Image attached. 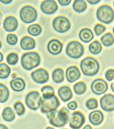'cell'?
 <instances>
[{
  "mask_svg": "<svg viewBox=\"0 0 114 129\" xmlns=\"http://www.w3.org/2000/svg\"><path fill=\"white\" fill-rule=\"evenodd\" d=\"M58 94L63 102H68L72 97V90L67 86H63L60 87V89L58 90Z\"/></svg>",
  "mask_w": 114,
  "mask_h": 129,
  "instance_id": "20",
  "label": "cell"
},
{
  "mask_svg": "<svg viewBox=\"0 0 114 129\" xmlns=\"http://www.w3.org/2000/svg\"><path fill=\"white\" fill-rule=\"evenodd\" d=\"M106 30V27L103 24H97L94 26V32L97 36H100Z\"/></svg>",
  "mask_w": 114,
  "mask_h": 129,
  "instance_id": "36",
  "label": "cell"
},
{
  "mask_svg": "<svg viewBox=\"0 0 114 129\" xmlns=\"http://www.w3.org/2000/svg\"><path fill=\"white\" fill-rule=\"evenodd\" d=\"M111 90H112V91L114 93V81L111 84Z\"/></svg>",
  "mask_w": 114,
  "mask_h": 129,
  "instance_id": "45",
  "label": "cell"
},
{
  "mask_svg": "<svg viewBox=\"0 0 114 129\" xmlns=\"http://www.w3.org/2000/svg\"><path fill=\"white\" fill-rule=\"evenodd\" d=\"M1 2L3 4H9L12 2V0H1Z\"/></svg>",
  "mask_w": 114,
  "mask_h": 129,
  "instance_id": "42",
  "label": "cell"
},
{
  "mask_svg": "<svg viewBox=\"0 0 114 129\" xmlns=\"http://www.w3.org/2000/svg\"><path fill=\"white\" fill-rule=\"evenodd\" d=\"M112 33H113V35H114V27H113V29H112Z\"/></svg>",
  "mask_w": 114,
  "mask_h": 129,
  "instance_id": "48",
  "label": "cell"
},
{
  "mask_svg": "<svg viewBox=\"0 0 114 129\" xmlns=\"http://www.w3.org/2000/svg\"><path fill=\"white\" fill-rule=\"evenodd\" d=\"M60 103L57 96L55 95L49 98H43L41 103L40 111L42 113L47 114L49 112L56 110L57 108L60 106Z\"/></svg>",
  "mask_w": 114,
  "mask_h": 129,
  "instance_id": "6",
  "label": "cell"
},
{
  "mask_svg": "<svg viewBox=\"0 0 114 129\" xmlns=\"http://www.w3.org/2000/svg\"><path fill=\"white\" fill-rule=\"evenodd\" d=\"M41 96L37 91H31L28 93L25 97V103L27 106L34 111L37 110L41 106Z\"/></svg>",
  "mask_w": 114,
  "mask_h": 129,
  "instance_id": "7",
  "label": "cell"
},
{
  "mask_svg": "<svg viewBox=\"0 0 114 129\" xmlns=\"http://www.w3.org/2000/svg\"><path fill=\"white\" fill-rule=\"evenodd\" d=\"M105 77L108 81H112L114 80V69H109L105 74Z\"/></svg>",
  "mask_w": 114,
  "mask_h": 129,
  "instance_id": "38",
  "label": "cell"
},
{
  "mask_svg": "<svg viewBox=\"0 0 114 129\" xmlns=\"http://www.w3.org/2000/svg\"><path fill=\"white\" fill-rule=\"evenodd\" d=\"M63 43L60 40L53 39L48 43L47 50L50 54L56 55H59L60 53H61V52L63 50Z\"/></svg>",
  "mask_w": 114,
  "mask_h": 129,
  "instance_id": "15",
  "label": "cell"
},
{
  "mask_svg": "<svg viewBox=\"0 0 114 129\" xmlns=\"http://www.w3.org/2000/svg\"><path fill=\"white\" fill-rule=\"evenodd\" d=\"M40 9L46 15H52L58 10V6L54 0H45L40 4Z\"/></svg>",
  "mask_w": 114,
  "mask_h": 129,
  "instance_id": "14",
  "label": "cell"
},
{
  "mask_svg": "<svg viewBox=\"0 0 114 129\" xmlns=\"http://www.w3.org/2000/svg\"><path fill=\"white\" fill-rule=\"evenodd\" d=\"M67 106L70 110H75L78 107V104L75 101H71L68 103Z\"/></svg>",
  "mask_w": 114,
  "mask_h": 129,
  "instance_id": "39",
  "label": "cell"
},
{
  "mask_svg": "<svg viewBox=\"0 0 114 129\" xmlns=\"http://www.w3.org/2000/svg\"><path fill=\"white\" fill-rule=\"evenodd\" d=\"M31 78L37 84H44L49 80V73L44 69H38L31 73Z\"/></svg>",
  "mask_w": 114,
  "mask_h": 129,
  "instance_id": "13",
  "label": "cell"
},
{
  "mask_svg": "<svg viewBox=\"0 0 114 129\" xmlns=\"http://www.w3.org/2000/svg\"><path fill=\"white\" fill-rule=\"evenodd\" d=\"M21 64L23 69L27 71H31L40 66V57L36 52H25L21 56Z\"/></svg>",
  "mask_w": 114,
  "mask_h": 129,
  "instance_id": "2",
  "label": "cell"
},
{
  "mask_svg": "<svg viewBox=\"0 0 114 129\" xmlns=\"http://www.w3.org/2000/svg\"><path fill=\"white\" fill-rule=\"evenodd\" d=\"M41 92L43 93V98H49V97H52V96L55 95L54 89L49 85L43 87L41 88Z\"/></svg>",
  "mask_w": 114,
  "mask_h": 129,
  "instance_id": "32",
  "label": "cell"
},
{
  "mask_svg": "<svg viewBox=\"0 0 114 129\" xmlns=\"http://www.w3.org/2000/svg\"><path fill=\"white\" fill-rule=\"evenodd\" d=\"M113 6H114V1H113Z\"/></svg>",
  "mask_w": 114,
  "mask_h": 129,
  "instance_id": "49",
  "label": "cell"
},
{
  "mask_svg": "<svg viewBox=\"0 0 114 129\" xmlns=\"http://www.w3.org/2000/svg\"><path fill=\"white\" fill-rule=\"evenodd\" d=\"M97 18L100 22L109 24L114 19V11L109 6H101L97 10Z\"/></svg>",
  "mask_w": 114,
  "mask_h": 129,
  "instance_id": "4",
  "label": "cell"
},
{
  "mask_svg": "<svg viewBox=\"0 0 114 129\" xmlns=\"http://www.w3.org/2000/svg\"><path fill=\"white\" fill-rule=\"evenodd\" d=\"M79 38L84 43H89L93 40L94 34L91 30L88 28H84L79 33Z\"/></svg>",
  "mask_w": 114,
  "mask_h": 129,
  "instance_id": "22",
  "label": "cell"
},
{
  "mask_svg": "<svg viewBox=\"0 0 114 129\" xmlns=\"http://www.w3.org/2000/svg\"><path fill=\"white\" fill-rule=\"evenodd\" d=\"M85 122V117L81 112H74L69 118V126L72 129H80Z\"/></svg>",
  "mask_w": 114,
  "mask_h": 129,
  "instance_id": "10",
  "label": "cell"
},
{
  "mask_svg": "<svg viewBox=\"0 0 114 129\" xmlns=\"http://www.w3.org/2000/svg\"><path fill=\"white\" fill-rule=\"evenodd\" d=\"M2 116H3V119L8 122L14 121L15 118V112L12 110V109L11 107H6L3 111Z\"/></svg>",
  "mask_w": 114,
  "mask_h": 129,
  "instance_id": "24",
  "label": "cell"
},
{
  "mask_svg": "<svg viewBox=\"0 0 114 129\" xmlns=\"http://www.w3.org/2000/svg\"><path fill=\"white\" fill-rule=\"evenodd\" d=\"M47 118L49 121V124L54 127H61L65 126L70 118L69 111L67 108L63 107L60 110H55L46 114Z\"/></svg>",
  "mask_w": 114,
  "mask_h": 129,
  "instance_id": "1",
  "label": "cell"
},
{
  "mask_svg": "<svg viewBox=\"0 0 114 129\" xmlns=\"http://www.w3.org/2000/svg\"><path fill=\"white\" fill-rule=\"evenodd\" d=\"M6 40H7V43L9 45H15L18 43V37H17L16 35L11 34L7 35Z\"/></svg>",
  "mask_w": 114,
  "mask_h": 129,
  "instance_id": "37",
  "label": "cell"
},
{
  "mask_svg": "<svg viewBox=\"0 0 114 129\" xmlns=\"http://www.w3.org/2000/svg\"><path fill=\"white\" fill-rule=\"evenodd\" d=\"M88 48H89V51L91 52V53H92L94 55H97L102 51V45L97 40L92 42L89 45Z\"/></svg>",
  "mask_w": 114,
  "mask_h": 129,
  "instance_id": "28",
  "label": "cell"
},
{
  "mask_svg": "<svg viewBox=\"0 0 114 129\" xmlns=\"http://www.w3.org/2000/svg\"><path fill=\"white\" fill-rule=\"evenodd\" d=\"M20 45L21 49L24 50H31L35 48L36 43L34 38L31 37H24L21 40Z\"/></svg>",
  "mask_w": 114,
  "mask_h": 129,
  "instance_id": "19",
  "label": "cell"
},
{
  "mask_svg": "<svg viewBox=\"0 0 114 129\" xmlns=\"http://www.w3.org/2000/svg\"><path fill=\"white\" fill-rule=\"evenodd\" d=\"M101 43L105 46H110L114 43V37L111 33H106L100 38Z\"/></svg>",
  "mask_w": 114,
  "mask_h": 129,
  "instance_id": "26",
  "label": "cell"
},
{
  "mask_svg": "<svg viewBox=\"0 0 114 129\" xmlns=\"http://www.w3.org/2000/svg\"><path fill=\"white\" fill-rule=\"evenodd\" d=\"M9 97V90L7 87L3 84H0V102L3 103L8 100Z\"/></svg>",
  "mask_w": 114,
  "mask_h": 129,
  "instance_id": "27",
  "label": "cell"
},
{
  "mask_svg": "<svg viewBox=\"0 0 114 129\" xmlns=\"http://www.w3.org/2000/svg\"><path fill=\"white\" fill-rule=\"evenodd\" d=\"M52 81L55 83L60 84L62 83L64 79H65V76H64V71L62 69H55L52 74Z\"/></svg>",
  "mask_w": 114,
  "mask_h": 129,
  "instance_id": "23",
  "label": "cell"
},
{
  "mask_svg": "<svg viewBox=\"0 0 114 129\" xmlns=\"http://www.w3.org/2000/svg\"><path fill=\"white\" fill-rule=\"evenodd\" d=\"M7 62L11 66H15L18 61V55L15 52H11L7 56Z\"/></svg>",
  "mask_w": 114,
  "mask_h": 129,
  "instance_id": "33",
  "label": "cell"
},
{
  "mask_svg": "<svg viewBox=\"0 0 114 129\" xmlns=\"http://www.w3.org/2000/svg\"><path fill=\"white\" fill-rule=\"evenodd\" d=\"M82 73L86 76H94L97 74L100 69L99 62L92 57L84 58L80 64Z\"/></svg>",
  "mask_w": 114,
  "mask_h": 129,
  "instance_id": "3",
  "label": "cell"
},
{
  "mask_svg": "<svg viewBox=\"0 0 114 129\" xmlns=\"http://www.w3.org/2000/svg\"><path fill=\"white\" fill-rule=\"evenodd\" d=\"M0 56H1V58H0V61H3V54L2 53H0Z\"/></svg>",
  "mask_w": 114,
  "mask_h": 129,
  "instance_id": "46",
  "label": "cell"
},
{
  "mask_svg": "<svg viewBox=\"0 0 114 129\" xmlns=\"http://www.w3.org/2000/svg\"><path fill=\"white\" fill-rule=\"evenodd\" d=\"M87 2H88V3L91 4V5H95L97 4L100 2V0H88Z\"/></svg>",
  "mask_w": 114,
  "mask_h": 129,
  "instance_id": "41",
  "label": "cell"
},
{
  "mask_svg": "<svg viewBox=\"0 0 114 129\" xmlns=\"http://www.w3.org/2000/svg\"><path fill=\"white\" fill-rule=\"evenodd\" d=\"M82 129H93L92 128V127L91 126V125H89V124H87V125H85Z\"/></svg>",
  "mask_w": 114,
  "mask_h": 129,
  "instance_id": "43",
  "label": "cell"
},
{
  "mask_svg": "<svg viewBox=\"0 0 114 129\" xmlns=\"http://www.w3.org/2000/svg\"><path fill=\"white\" fill-rule=\"evenodd\" d=\"M72 1L71 0H58V3L63 6H69L70 4Z\"/></svg>",
  "mask_w": 114,
  "mask_h": 129,
  "instance_id": "40",
  "label": "cell"
},
{
  "mask_svg": "<svg viewBox=\"0 0 114 129\" xmlns=\"http://www.w3.org/2000/svg\"><path fill=\"white\" fill-rule=\"evenodd\" d=\"M66 79L69 82L72 83L77 80H78L81 77V72L77 66H70L66 69Z\"/></svg>",
  "mask_w": 114,
  "mask_h": 129,
  "instance_id": "17",
  "label": "cell"
},
{
  "mask_svg": "<svg viewBox=\"0 0 114 129\" xmlns=\"http://www.w3.org/2000/svg\"><path fill=\"white\" fill-rule=\"evenodd\" d=\"M73 9L78 13H81L87 9V3L84 0H75L73 3Z\"/></svg>",
  "mask_w": 114,
  "mask_h": 129,
  "instance_id": "25",
  "label": "cell"
},
{
  "mask_svg": "<svg viewBox=\"0 0 114 129\" xmlns=\"http://www.w3.org/2000/svg\"><path fill=\"white\" fill-rule=\"evenodd\" d=\"M0 129H9L6 125L3 124H0Z\"/></svg>",
  "mask_w": 114,
  "mask_h": 129,
  "instance_id": "44",
  "label": "cell"
},
{
  "mask_svg": "<svg viewBox=\"0 0 114 129\" xmlns=\"http://www.w3.org/2000/svg\"><path fill=\"white\" fill-rule=\"evenodd\" d=\"M14 108H15V110L17 113V115L19 116L23 115L25 112V108H24V105L22 104V103H21V102L15 103L14 105Z\"/></svg>",
  "mask_w": 114,
  "mask_h": 129,
  "instance_id": "34",
  "label": "cell"
},
{
  "mask_svg": "<svg viewBox=\"0 0 114 129\" xmlns=\"http://www.w3.org/2000/svg\"><path fill=\"white\" fill-rule=\"evenodd\" d=\"M27 32L30 35L34 36V37H37L39 36L41 32H42V27H40V25L35 24H31L27 28Z\"/></svg>",
  "mask_w": 114,
  "mask_h": 129,
  "instance_id": "31",
  "label": "cell"
},
{
  "mask_svg": "<svg viewBox=\"0 0 114 129\" xmlns=\"http://www.w3.org/2000/svg\"><path fill=\"white\" fill-rule=\"evenodd\" d=\"M98 106V103H97V100L94 98H91L89 99L87 102H86V107L90 109V110H92V109H97Z\"/></svg>",
  "mask_w": 114,
  "mask_h": 129,
  "instance_id": "35",
  "label": "cell"
},
{
  "mask_svg": "<svg viewBox=\"0 0 114 129\" xmlns=\"http://www.w3.org/2000/svg\"><path fill=\"white\" fill-rule=\"evenodd\" d=\"M100 107L103 111L112 112L114 111V95L111 93L106 94L100 98Z\"/></svg>",
  "mask_w": 114,
  "mask_h": 129,
  "instance_id": "11",
  "label": "cell"
},
{
  "mask_svg": "<svg viewBox=\"0 0 114 129\" xmlns=\"http://www.w3.org/2000/svg\"><path fill=\"white\" fill-rule=\"evenodd\" d=\"M108 90L107 83L100 78H97L94 80L91 84V90L96 95H101L106 92Z\"/></svg>",
  "mask_w": 114,
  "mask_h": 129,
  "instance_id": "12",
  "label": "cell"
},
{
  "mask_svg": "<svg viewBox=\"0 0 114 129\" xmlns=\"http://www.w3.org/2000/svg\"><path fill=\"white\" fill-rule=\"evenodd\" d=\"M11 73V69L5 63L0 64V78L6 79L9 77Z\"/></svg>",
  "mask_w": 114,
  "mask_h": 129,
  "instance_id": "30",
  "label": "cell"
},
{
  "mask_svg": "<svg viewBox=\"0 0 114 129\" xmlns=\"http://www.w3.org/2000/svg\"><path fill=\"white\" fill-rule=\"evenodd\" d=\"M10 85L12 89L15 92H21L24 90L26 84L24 81L21 78H15L12 79L10 82Z\"/></svg>",
  "mask_w": 114,
  "mask_h": 129,
  "instance_id": "21",
  "label": "cell"
},
{
  "mask_svg": "<svg viewBox=\"0 0 114 129\" xmlns=\"http://www.w3.org/2000/svg\"><path fill=\"white\" fill-rule=\"evenodd\" d=\"M52 27L55 31L62 34L67 32L70 29L71 24L67 18L64 16H58L53 20Z\"/></svg>",
  "mask_w": 114,
  "mask_h": 129,
  "instance_id": "9",
  "label": "cell"
},
{
  "mask_svg": "<svg viewBox=\"0 0 114 129\" xmlns=\"http://www.w3.org/2000/svg\"><path fill=\"white\" fill-rule=\"evenodd\" d=\"M20 18L24 23L31 24L37 20V12L34 7L26 6H24L20 11Z\"/></svg>",
  "mask_w": 114,
  "mask_h": 129,
  "instance_id": "8",
  "label": "cell"
},
{
  "mask_svg": "<svg viewBox=\"0 0 114 129\" xmlns=\"http://www.w3.org/2000/svg\"><path fill=\"white\" fill-rule=\"evenodd\" d=\"M46 129H54L53 127H47Z\"/></svg>",
  "mask_w": 114,
  "mask_h": 129,
  "instance_id": "47",
  "label": "cell"
},
{
  "mask_svg": "<svg viewBox=\"0 0 114 129\" xmlns=\"http://www.w3.org/2000/svg\"><path fill=\"white\" fill-rule=\"evenodd\" d=\"M89 121L94 125H99L103 121V114L100 110L93 111L89 114Z\"/></svg>",
  "mask_w": 114,
  "mask_h": 129,
  "instance_id": "18",
  "label": "cell"
},
{
  "mask_svg": "<svg viewBox=\"0 0 114 129\" xmlns=\"http://www.w3.org/2000/svg\"><path fill=\"white\" fill-rule=\"evenodd\" d=\"M74 91L77 95H82L87 90V85L83 81H79L76 83L73 87Z\"/></svg>",
  "mask_w": 114,
  "mask_h": 129,
  "instance_id": "29",
  "label": "cell"
},
{
  "mask_svg": "<svg viewBox=\"0 0 114 129\" xmlns=\"http://www.w3.org/2000/svg\"><path fill=\"white\" fill-rule=\"evenodd\" d=\"M66 52L68 56L72 58H79L84 52L82 44L78 41H71L66 46Z\"/></svg>",
  "mask_w": 114,
  "mask_h": 129,
  "instance_id": "5",
  "label": "cell"
},
{
  "mask_svg": "<svg viewBox=\"0 0 114 129\" xmlns=\"http://www.w3.org/2000/svg\"><path fill=\"white\" fill-rule=\"evenodd\" d=\"M18 20L13 16H9L3 21V28L7 32H14L18 28Z\"/></svg>",
  "mask_w": 114,
  "mask_h": 129,
  "instance_id": "16",
  "label": "cell"
}]
</instances>
